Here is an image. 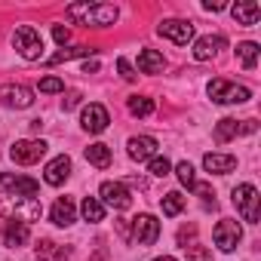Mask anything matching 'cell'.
I'll return each mask as SVG.
<instances>
[{"label":"cell","instance_id":"cell-1","mask_svg":"<svg viewBox=\"0 0 261 261\" xmlns=\"http://www.w3.org/2000/svg\"><path fill=\"white\" fill-rule=\"evenodd\" d=\"M68 19L77 22V25H92V28H108L117 22V7L111 4H89V0H83V4H71L68 7Z\"/></svg>","mask_w":261,"mask_h":261},{"label":"cell","instance_id":"cell-2","mask_svg":"<svg viewBox=\"0 0 261 261\" xmlns=\"http://www.w3.org/2000/svg\"><path fill=\"white\" fill-rule=\"evenodd\" d=\"M209 98L215 105H243L252 98V89L249 86H240V83H230L224 77H215L209 83Z\"/></svg>","mask_w":261,"mask_h":261},{"label":"cell","instance_id":"cell-3","mask_svg":"<svg viewBox=\"0 0 261 261\" xmlns=\"http://www.w3.org/2000/svg\"><path fill=\"white\" fill-rule=\"evenodd\" d=\"M13 46H16L19 56L28 59V62H34V59L43 56V37H40V31H37L34 25H19L16 34H13Z\"/></svg>","mask_w":261,"mask_h":261},{"label":"cell","instance_id":"cell-4","mask_svg":"<svg viewBox=\"0 0 261 261\" xmlns=\"http://www.w3.org/2000/svg\"><path fill=\"white\" fill-rule=\"evenodd\" d=\"M233 206H237V212L243 215V221L258 224V218H261V197H258V191H255L252 185L233 188Z\"/></svg>","mask_w":261,"mask_h":261},{"label":"cell","instance_id":"cell-5","mask_svg":"<svg viewBox=\"0 0 261 261\" xmlns=\"http://www.w3.org/2000/svg\"><path fill=\"white\" fill-rule=\"evenodd\" d=\"M46 142L43 139H25V142H16L13 148H10V157L16 160V163H22V166H31V163H37L43 154H46Z\"/></svg>","mask_w":261,"mask_h":261},{"label":"cell","instance_id":"cell-6","mask_svg":"<svg viewBox=\"0 0 261 261\" xmlns=\"http://www.w3.org/2000/svg\"><path fill=\"white\" fill-rule=\"evenodd\" d=\"M98 194H101V206H111V209H117V212H123V209L133 206V194L126 191L123 181H105V185L98 188Z\"/></svg>","mask_w":261,"mask_h":261},{"label":"cell","instance_id":"cell-7","mask_svg":"<svg viewBox=\"0 0 261 261\" xmlns=\"http://www.w3.org/2000/svg\"><path fill=\"white\" fill-rule=\"evenodd\" d=\"M215 246L221 249V252H233L237 249V243L243 240V227H240V221H233V218H221L218 224H215Z\"/></svg>","mask_w":261,"mask_h":261},{"label":"cell","instance_id":"cell-8","mask_svg":"<svg viewBox=\"0 0 261 261\" xmlns=\"http://www.w3.org/2000/svg\"><path fill=\"white\" fill-rule=\"evenodd\" d=\"M255 129H258L255 120H230V117H224V120L215 123V142H230V139H237V136L255 133Z\"/></svg>","mask_w":261,"mask_h":261},{"label":"cell","instance_id":"cell-9","mask_svg":"<svg viewBox=\"0 0 261 261\" xmlns=\"http://www.w3.org/2000/svg\"><path fill=\"white\" fill-rule=\"evenodd\" d=\"M133 237H136L139 246H154L157 237H160V221L154 215H148V212L133 218Z\"/></svg>","mask_w":261,"mask_h":261},{"label":"cell","instance_id":"cell-10","mask_svg":"<svg viewBox=\"0 0 261 261\" xmlns=\"http://www.w3.org/2000/svg\"><path fill=\"white\" fill-rule=\"evenodd\" d=\"M0 185L10 191V197H37L40 185L28 175H13V172H0Z\"/></svg>","mask_w":261,"mask_h":261},{"label":"cell","instance_id":"cell-11","mask_svg":"<svg viewBox=\"0 0 261 261\" xmlns=\"http://www.w3.org/2000/svg\"><path fill=\"white\" fill-rule=\"evenodd\" d=\"M157 34H160V37H169V40L178 43V46H188V43L194 40V25H191V22H181V19H169V22H160Z\"/></svg>","mask_w":261,"mask_h":261},{"label":"cell","instance_id":"cell-12","mask_svg":"<svg viewBox=\"0 0 261 261\" xmlns=\"http://www.w3.org/2000/svg\"><path fill=\"white\" fill-rule=\"evenodd\" d=\"M0 105L7 108H31L34 105V92L22 83H7L0 86Z\"/></svg>","mask_w":261,"mask_h":261},{"label":"cell","instance_id":"cell-13","mask_svg":"<svg viewBox=\"0 0 261 261\" xmlns=\"http://www.w3.org/2000/svg\"><path fill=\"white\" fill-rule=\"evenodd\" d=\"M80 123H83V129L86 133H105L108 129V123H111V117H108V108L105 105H86L83 108V114H80Z\"/></svg>","mask_w":261,"mask_h":261},{"label":"cell","instance_id":"cell-14","mask_svg":"<svg viewBox=\"0 0 261 261\" xmlns=\"http://www.w3.org/2000/svg\"><path fill=\"white\" fill-rule=\"evenodd\" d=\"M71 175V157L68 154H59L56 160H49L46 163V169H43V181L46 185H53V188H59V185H65V178Z\"/></svg>","mask_w":261,"mask_h":261},{"label":"cell","instance_id":"cell-15","mask_svg":"<svg viewBox=\"0 0 261 261\" xmlns=\"http://www.w3.org/2000/svg\"><path fill=\"white\" fill-rule=\"evenodd\" d=\"M224 46H227V40H224L221 34L200 37V40L194 43V59H197V62H209V59H215V56H218Z\"/></svg>","mask_w":261,"mask_h":261},{"label":"cell","instance_id":"cell-16","mask_svg":"<svg viewBox=\"0 0 261 261\" xmlns=\"http://www.w3.org/2000/svg\"><path fill=\"white\" fill-rule=\"evenodd\" d=\"M230 16L237 19V25H255L261 19V7L255 4V0H237V4L230 7Z\"/></svg>","mask_w":261,"mask_h":261},{"label":"cell","instance_id":"cell-17","mask_svg":"<svg viewBox=\"0 0 261 261\" xmlns=\"http://www.w3.org/2000/svg\"><path fill=\"white\" fill-rule=\"evenodd\" d=\"M154 154H157V139H151V136H136V139H129V157H133V160L145 163V160H151Z\"/></svg>","mask_w":261,"mask_h":261},{"label":"cell","instance_id":"cell-18","mask_svg":"<svg viewBox=\"0 0 261 261\" xmlns=\"http://www.w3.org/2000/svg\"><path fill=\"white\" fill-rule=\"evenodd\" d=\"M49 221H53L56 227L74 224V203H71L68 197H59V200L53 203V209H49Z\"/></svg>","mask_w":261,"mask_h":261},{"label":"cell","instance_id":"cell-19","mask_svg":"<svg viewBox=\"0 0 261 261\" xmlns=\"http://www.w3.org/2000/svg\"><path fill=\"white\" fill-rule=\"evenodd\" d=\"M203 166H206V172H212V175H227V172L237 166V157H233V154H206V157H203Z\"/></svg>","mask_w":261,"mask_h":261},{"label":"cell","instance_id":"cell-20","mask_svg":"<svg viewBox=\"0 0 261 261\" xmlns=\"http://www.w3.org/2000/svg\"><path fill=\"white\" fill-rule=\"evenodd\" d=\"M25 243H28V224L10 221L7 230H4V246H7V249H19V246H25Z\"/></svg>","mask_w":261,"mask_h":261},{"label":"cell","instance_id":"cell-21","mask_svg":"<svg viewBox=\"0 0 261 261\" xmlns=\"http://www.w3.org/2000/svg\"><path fill=\"white\" fill-rule=\"evenodd\" d=\"M163 65H166V59H163L157 49H142V56H139V71H145V74H160Z\"/></svg>","mask_w":261,"mask_h":261},{"label":"cell","instance_id":"cell-22","mask_svg":"<svg viewBox=\"0 0 261 261\" xmlns=\"http://www.w3.org/2000/svg\"><path fill=\"white\" fill-rule=\"evenodd\" d=\"M86 160H89L95 169H108V166H111V148L101 145V142H95V145L86 148Z\"/></svg>","mask_w":261,"mask_h":261},{"label":"cell","instance_id":"cell-23","mask_svg":"<svg viewBox=\"0 0 261 261\" xmlns=\"http://www.w3.org/2000/svg\"><path fill=\"white\" fill-rule=\"evenodd\" d=\"M80 212H83V218L92 221V224L105 218V206H101V200H95V197H86V200L80 203Z\"/></svg>","mask_w":261,"mask_h":261},{"label":"cell","instance_id":"cell-24","mask_svg":"<svg viewBox=\"0 0 261 261\" xmlns=\"http://www.w3.org/2000/svg\"><path fill=\"white\" fill-rule=\"evenodd\" d=\"M237 56H240L243 68L252 71V68L258 65V43H240V46H237Z\"/></svg>","mask_w":261,"mask_h":261},{"label":"cell","instance_id":"cell-25","mask_svg":"<svg viewBox=\"0 0 261 261\" xmlns=\"http://www.w3.org/2000/svg\"><path fill=\"white\" fill-rule=\"evenodd\" d=\"M185 203H188V200H185L178 191H169V194L163 197V215H169V218H172V215H178V212L185 209Z\"/></svg>","mask_w":261,"mask_h":261},{"label":"cell","instance_id":"cell-26","mask_svg":"<svg viewBox=\"0 0 261 261\" xmlns=\"http://www.w3.org/2000/svg\"><path fill=\"white\" fill-rule=\"evenodd\" d=\"M129 114H136V117H151V114H154V101L145 98V95H133V98H129Z\"/></svg>","mask_w":261,"mask_h":261},{"label":"cell","instance_id":"cell-27","mask_svg":"<svg viewBox=\"0 0 261 261\" xmlns=\"http://www.w3.org/2000/svg\"><path fill=\"white\" fill-rule=\"evenodd\" d=\"M89 53H95V49H89V46H74V49H59L46 65H62V62H68V59H77V56H89Z\"/></svg>","mask_w":261,"mask_h":261},{"label":"cell","instance_id":"cell-28","mask_svg":"<svg viewBox=\"0 0 261 261\" xmlns=\"http://www.w3.org/2000/svg\"><path fill=\"white\" fill-rule=\"evenodd\" d=\"M169 169H172V163H169L166 157H160V154H154V157L148 160V172H151V175H157V178H166V175H169Z\"/></svg>","mask_w":261,"mask_h":261},{"label":"cell","instance_id":"cell-29","mask_svg":"<svg viewBox=\"0 0 261 261\" xmlns=\"http://www.w3.org/2000/svg\"><path fill=\"white\" fill-rule=\"evenodd\" d=\"M175 175H178V181H181L188 191H194L197 178H194V166H191V163H178V166H175Z\"/></svg>","mask_w":261,"mask_h":261},{"label":"cell","instance_id":"cell-30","mask_svg":"<svg viewBox=\"0 0 261 261\" xmlns=\"http://www.w3.org/2000/svg\"><path fill=\"white\" fill-rule=\"evenodd\" d=\"M46 258V255H56V258H65L68 255V249H56V243H49V240H43L40 246H37V258Z\"/></svg>","mask_w":261,"mask_h":261},{"label":"cell","instance_id":"cell-31","mask_svg":"<svg viewBox=\"0 0 261 261\" xmlns=\"http://www.w3.org/2000/svg\"><path fill=\"white\" fill-rule=\"evenodd\" d=\"M188 249V261H212V252L206 246H185Z\"/></svg>","mask_w":261,"mask_h":261},{"label":"cell","instance_id":"cell-32","mask_svg":"<svg viewBox=\"0 0 261 261\" xmlns=\"http://www.w3.org/2000/svg\"><path fill=\"white\" fill-rule=\"evenodd\" d=\"M40 92H65V83L59 77H43L40 80Z\"/></svg>","mask_w":261,"mask_h":261},{"label":"cell","instance_id":"cell-33","mask_svg":"<svg viewBox=\"0 0 261 261\" xmlns=\"http://www.w3.org/2000/svg\"><path fill=\"white\" fill-rule=\"evenodd\" d=\"M53 37H56V43H62V46H65V43L71 40V31H68L65 25H56V28H53Z\"/></svg>","mask_w":261,"mask_h":261},{"label":"cell","instance_id":"cell-34","mask_svg":"<svg viewBox=\"0 0 261 261\" xmlns=\"http://www.w3.org/2000/svg\"><path fill=\"white\" fill-rule=\"evenodd\" d=\"M117 68H120L123 80H136V71H133V65H129L126 59H117Z\"/></svg>","mask_w":261,"mask_h":261},{"label":"cell","instance_id":"cell-35","mask_svg":"<svg viewBox=\"0 0 261 261\" xmlns=\"http://www.w3.org/2000/svg\"><path fill=\"white\" fill-rule=\"evenodd\" d=\"M203 10H209V13H218V10H224V4H221V0H206V4H203Z\"/></svg>","mask_w":261,"mask_h":261},{"label":"cell","instance_id":"cell-36","mask_svg":"<svg viewBox=\"0 0 261 261\" xmlns=\"http://www.w3.org/2000/svg\"><path fill=\"white\" fill-rule=\"evenodd\" d=\"M77 101H80V92H71V95L65 98V111H71V108H74Z\"/></svg>","mask_w":261,"mask_h":261},{"label":"cell","instance_id":"cell-37","mask_svg":"<svg viewBox=\"0 0 261 261\" xmlns=\"http://www.w3.org/2000/svg\"><path fill=\"white\" fill-rule=\"evenodd\" d=\"M154 261H175V258H169V255H163V258H154Z\"/></svg>","mask_w":261,"mask_h":261}]
</instances>
